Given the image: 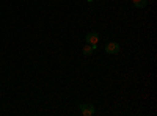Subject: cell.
I'll return each instance as SVG.
<instances>
[{"label": "cell", "instance_id": "cell-2", "mask_svg": "<svg viewBox=\"0 0 157 116\" xmlns=\"http://www.w3.org/2000/svg\"><path fill=\"white\" fill-rule=\"evenodd\" d=\"M80 111H82L83 116H91V114H94L96 108H94L93 104H82L80 105Z\"/></svg>", "mask_w": 157, "mask_h": 116}, {"label": "cell", "instance_id": "cell-1", "mask_svg": "<svg viewBox=\"0 0 157 116\" xmlns=\"http://www.w3.org/2000/svg\"><path fill=\"white\" fill-rule=\"evenodd\" d=\"M121 50V47H120V44L118 43H107L105 44V52L109 54V55H115V54H118Z\"/></svg>", "mask_w": 157, "mask_h": 116}, {"label": "cell", "instance_id": "cell-4", "mask_svg": "<svg viewBox=\"0 0 157 116\" xmlns=\"http://www.w3.org/2000/svg\"><path fill=\"white\" fill-rule=\"evenodd\" d=\"M96 49V46H91V44H85L83 46V50H82V52H83V55L85 57H88V55H91V54H93V50Z\"/></svg>", "mask_w": 157, "mask_h": 116}, {"label": "cell", "instance_id": "cell-3", "mask_svg": "<svg viewBox=\"0 0 157 116\" xmlns=\"http://www.w3.org/2000/svg\"><path fill=\"white\" fill-rule=\"evenodd\" d=\"M85 41H86V44L96 46L98 41H99V35L94 33V32H90V33H86V36H85Z\"/></svg>", "mask_w": 157, "mask_h": 116}, {"label": "cell", "instance_id": "cell-5", "mask_svg": "<svg viewBox=\"0 0 157 116\" xmlns=\"http://www.w3.org/2000/svg\"><path fill=\"white\" fill-rule=\"evenodd\" d=\"M135 8H145L148 5V0H132Z\"/></svg>", "mask_w": 157, "mask_h": 116}]
</instances>
